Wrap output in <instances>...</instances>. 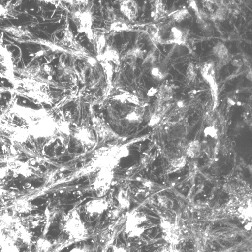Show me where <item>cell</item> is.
Returning a JSON list of instances; mask_svg holds the SVG:
<instances>
[{
  "label": "cell",
  "mask_w": 252,
  "mask_h": 252,
  "mask_svg": "<svg viewBox=\"0 0 252 252\" xmlns=\"http://www.w3.org/2000/svg\"><path fill=\"white\" fill-rule=\"evenodd\" d=\"M61 224L63 232L74 240L85 239L88 236V229L76 210L65 215Z\"/></svg>",
  "instance_id": "6da1fadb"
},
{
  "label": "cell",
  "mask_w": 252,
  "mask_h": 252,
  "mask_svg": "<svg viewBox=\"0 0 252 252\" xmlns=\"http://www.w3.org/2000/svg\"><path fill=\"white\" fill-rule=\"evenodd\" d=\"M57 130V124L47 116L33 121L28 126V132L35 139L47 138L52 137Z\"/></svg>",
  "instance_id": "7a4b0ae2"
},
{
  "label": "cell",
  "mask_w": 252,
  "mask_h": 252,
  "mask_svg": "<svg viewBox=\"0 0 252 252\" xmlns=\"http://www.w3.org/2000/svg\"><path fill=\"white\" fill-rule=\"evenodd\" d=\"M161 224L165 240L169 245L176 246L181 241L182 235L176 220L162 218Z\"/></svg>",
  "instance_id": "3957f363"
},
{
  "label": "cell",
  "mask_w": 252,
  "mask_h": 252,
  "mask_svg": "<svg viewBox=\"0 0 252 252\" xmlns=\"http://www.w3.org/2000/svg\"><path fill=\"white\" fill-rule=\"evenodd\" d=\"M146 221V216L141 212H134L129 215L126 221L125 232L129 237H135L143 233V227L140 226Z\"/></svg>",
  "instance_id": "277c9868"
},
{
  "label": "cell",
  "mask_w": 252,
  "mask_h": 252,
  "mask_svg": "<svg viewBox=\"0 0 252 252\" xmlns=\"http://www.w3.org/2000/svg\"><path fill=\"white\" fill-rule=\"evenodd\" d=\"M112 176V172L107 168L99 173L97 179L94 184V188L96 191H98L101 197L106 193L110 187Z\"/></svg>",
  "instance_id": "5b68a950"
},
{
  "label": "cell",
  "mask_w": 252,
  "mask_h": 252,
  "mask_svg": "<svg viewBox=\"0 0 252 252\" xmlns=\"http://www.w3.org/2000/svg\"><path fill=\"white\" fill-rule=\"evenodd\" d=\"M109 203L104 199L92 200L88 202L85 207L87 214L92 216H99L107 211Z\"/></svg>",
  "instance_id": "8992f818"
},
{
  "label": "cell",
  "mask_w": 252,
  "mask_h": 252,
  "mask_svg": "<svg viewBox=\"0 0 252 252\" xmlns=\"http://www.w3.org/2000/svg\"><path fill=\"white\" fill-rule=\"evenodd\" d=\"M120 10L126 17L130 21H133L137 16L138 5L134 1H124L120 4Z\"/></svg>",
  "instance_id": "52a82bcc"
},
{
  "label": "cell",
  "mask_w": 252,
  "mask_h": 252,
  "mask_svg": "<svg viewBox=\"0 0 252 252\" xmlns=\"http://www.w3.org/2000/svg\"><path fill=\"white\" fill-rule=\"evenodd\" d=\"M214 54L219 59L220 65L223 66L229 61V53L227 48L222 43L217 44L213 49Z\"/></svg>",
  "instance_id": "ba28073f"
},
{
  "label": "cell",
  "mask_w": 252,
  "mask_h": 252,
  "mask_svg": "<svg viewBox=\"0 0 252 252\" xmlns=\"http://www.w3.org/2000/svg\"><path fill=\"white\" fill-rule=\"evenodd\" d=\"M2 236L0 238V249L1 252H19L18 247L15 244V240L11 236Z\"/></svg>",
  "instance_id": "9c48e42d"
},
{
  "label": "cell",
  "mask_w": 252,
  "mask_h": 252,
  "mask_svg": "<svg viewBox=\"0 0 252 252\" xmlns=\"http://www.w3.org/2000/svg\"><path fill=\"white\" fill-rule=\"evenodd\" d=\"M201 74L206 80L215 86V64L213 62H206L201 69Z\"/></svg>",
  "instance_id": "30bf717a"
},
{
  "label": "cell",
  "mask_w": 252,
  "mask_h": 252,
  "mask_svg": "<svg viewBox=\"0 0 252 252\" xmlns=\"http://www.w3.org/2000/svg\"><path fill=\"white\" fill-rule=\"evenodd\" d=\"M187 34L186 32L174 27L172 29L170 35V39L168 42L170 43H177L179 45L185 43Z\"/></svg>",
  "instance_id": "8fae6325"
},
{
  "label": "cell",
  "mask_w": 252,
  "mask_h": 252,
  "mask_svg": "<svg viewBox=\"0 0 252 252\" xmlns=\"http://www.w3.org/2000/svg\"><path fill=\"white\" fill-rule=\"evenodd\" d=\"M100 58L98 59L106 60L107 61H111L113 62L115 64H120V57L117 50L108 47L105 51L103 55H99Z\"/></svg>",
  "instance_id": "7c38bea8"
},
{
  "label": "cell",
  "mask_w": 252,
  "mask_h": 252,
  "mask_svg": "<svg viewBox=\"0 0 252 252\" xmlns=\"http://www.w3.org/2000/svg\"><path fill=\"white\" fill-rule=\"evenodd\" d=\"M200 150V143L198 140H195L189 144L186 154L189 157L194 158L199 156Z\"/></svg>",
  "instance_id": "4fadbf2b"
},
{
  "label": "cell",
  "mask_w": 252,
  "mask_h": 252,
  "mask_svg": "<svg viewBox=\"0 0 252 252\" xmlns=\"http://www.w3.org/2000/svg\"><path fill=\"white\" fill-rule=\"evenodd\" d=\"M111 30L116 32L125 31L129 30L127 24L121 20L115 21L111 25Z\"/></svg>",
  "instance_id": "5bb4252c"
},
{
  "label": "cell",
  "mask_w": 252,
  "mask_h": 252,
  "mask_svg": "<svg viewBox=\"0 0 252 252\" xmlns=\"http://www.w3.org/2000/svg\"><path fill=\"white\" fill-rule=\"evenodd\" d=\"M159 95L161 100H169L172 96V89L170 87L166 86L162 87L159 91Z\"/></svg>",
  "instance_id": "9a60e30c"
},
{
  "label": "cell",
  "mask_w": 252,
  "mask_h": 252,
  "mask_svg": "<svg viewBox=\"0 0 252 252\" xmlns=\"http://www.w3.org/2000/svg\"><path fill=\"white\" fill-rule=\"evenodd\" d=\"M186 164V158L184 156L174 160L172 163V166L174 169H181L183 168Z\"/></svg>",
  "instance_id": "2e32d148"
},
{
  "label": "cell",
  "mask_w": 252,
  "mask_h": 252,
  "mask_svg": "<svg viewBox=\"0 0 252 252\" xmlns=\"http://www.w3.org/2000/svg\"><path fill=\"white\" fill-rule=\"evenodd\" d=\"M189 15V13L187 10L182 9L176 12L173 15L174 19L177 22L180 23L182 22L184 19L187 18Z\"/></svg>",
  "instance_id": "e0dca14e"
},
{
  "label": "cell",
  "mask_w": 252,
  "mask_h": 252,
  "mask_svg": "<svg viewBox=\"0 0 252 252\" xmlns=\"http://www.w3.org/2000/svg\"><path fill=\"white\" fill-rule=\"evenodd\" d=\"M151 74L153 77L157 80H161L165 77V73L158 67L153 68L151 70Z\"/></svg>",
  "instance_id": "ac0fdd59"
},
{
  "label": "cell",
  "mask_w": 252,
  "mask_h": 252,
  "mask_svg": "<svg viewBox=\"0 0 252 252\" xmlns=\"http://www.w3.org/2000/svg\"><path fill=\"white\" fill-rule=\"evenodd\" d=\"M186 75L189 80L193 81L195 79L196 74L194 70V67L192 63H190V64H189L188 65Z\"/></svg>",
  "instance_id": "d6986e66"
},
{
  "label": "cell",
  "mask_w": 252,
  "mask_h": 252,
  "mask_svg": "<svg viewBox=\"0 0 252 252\" xmlns=\"http://www.w3.org/2000/svg\"><path fill=\"white\" fill-rule=\"evenodd\" d=\"M204 133L206 136H209L212 138H216L218 135V131L214 126L206 127L204 131Z\"/></svg>",
  "instance_id": "ffe728a7"
},
{
  "label": "cell",
  "mask_w": 252,
  "mask_h": 252,
  "mask_svg": "<svg viewBox=\"0 0 252 252\" xmlns=\"http://www.w3.org/2000/svg\"><path fill=\"white\" fill-rule=\"evenodd\" d=\"M226 10L223 7H220L218 9L215 15V18L219 20H223L226 17Z\"/></svg>",
  "instance_id": "44dd1931"
},
{
  "label": "cell",
  "mask_w": 252,
  "mask_h": 252,
  "mask_svg": "<svg viewBox=\"0 0 252 252\" xmlns=\"http://www.w3.org/2000/svg\"><path fill=\"white\" fill-rule=\"evenodd\" d=\"M159 252H181L176 246L169 245L163 247Z\"/></svg>",
  "instance_id": "7402d4cb"
},
{
  "label": "cell",
  "mask_w": 252,
  "mask_h": 252,
  "mask_svg": "<svg viewBox=\"0 0 252 252\" xmlns=\"http://www.w3.org/2000/svg\"><path fill=\"white\" fill-rule=\"evenodd\" d=\"M109 252H130L128 249L121 247L116 246L112 248Z\"/></svg>",
  "instance_id": "603a6c76"
},
{
  "label": "cell",
  "mask_w": 252,
  "mask_h": 252,
  "mask_svg": "<svg viewBox=\"0 0 252 252\" xmlns=\"http://www.w3.org/2000/svg\"><path fill=\"white\" fill-rule=\"evenodd\" d=\"M160 120V116L159 115L155 114L153 116L150 121V124L152 126L158 123Z\"/></svg>",
  "instance_id": "cb8c5ba5"
},
{
  "label": "cell",
  "mask_w": 252,
  "mask_h": 252,
  "mask_svg": "<svg viewBox=\"0 0 252 252\" xmlns=\"http://www.w3.org/2000/svg\"><path fill=\"white\" fill-rule=\"evenodd\" d=\"M105 44L104 38L103 36H100L97 43V49L99 52L101 51Z\"/></svg>",
  "instance_id": "d4e9b609"
},
{
  "label": "cell",
  "mask_w": 252,
  "mask_h": 252,
  "mask_svg": "<svg viewBox=\"0 0 252 252\" xmlns=\"http://www.w3.org/2000/svg\"><path fill=\"white\" fill-rule=\"evenodd\" d=\"M68 252H88V251L85 247L78 246L73 248Z\"/></svg>",
  "instance_id": "484cf974"
},
{
  "label": "cell",
  "mask_w": 252,
  "mask_h": 252,
  "mask_svg": "<svg viewBox=\"0 0 252 252\" xmlns=\"http://www.w3.org/2000/svg\"><path fill=\"white\" fill-rule=\"evenodd\" d=\"M232 63L234 66L237 67H241L243 65V62L240 60L235 59Z\"/></svg>",
  "instance_id": "4316f807"
},
{
  "label": "cell",
  "mask_w": 252,
  "mask_h": 252,
  "mask_svg": "<svg viewBox=\"0 0 252 252\" xmlns=\"http://www.w3.org/2000/svg\"><path fill=\"white\" fill-rule=\"evenodd\" d=\"M44 70L49 75L53 74L54 70L51 66L46 65L44 67Z\"/></svg>",
  "instance_id": "83f0119b"
},
{
  "label": "cell",
  "mask_w": 252,
  "mask_h": 252,
  "mask_svg": "<svg viewBox=\"0 0 252 252\" xmlns=\"http://www.w3.org/2000/svg\"><path fill=\"white\" fill-rule=\"evenodd\" d=\"M153 89V91H150L149 92V95H153L156 93V90L154 89Z\"/></svg>",
  "instance_id": "f1b7e54d"
},
{
  "label": "cell",
  "mask_w": 252,
  "mask_h": 252,
  "mask_svg": "<svg viewBox=\"0 0 252 252\" xmlns=\"http://www.w3.org/2000/svg\"><path fill=\"white\" fill-rule=\"evenodd\" d=\"M232 145L234 146V147H235L236 145V143L235 141H233L232 142Z\"/></svg>",
  "instance_id": "f546056e"
},
{
  "label": "cell",
  "mask_w": 252,
  "mask_h": 252,
  "mask_svg": "<svg viewBox=\"0 0 252 252\" xmlns=\"http://www.w3.org/2000/svg\"><path fill=\"white\" fill-rule=\"evenodd\" d=\"M1 97H2V95H1V94H0V99H1Z\"/></svg>",
  "instance_id": "4dcf8cb0"
}]
</instances>
